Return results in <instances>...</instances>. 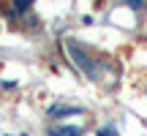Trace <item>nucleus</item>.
Masks as SVG:
<instances>
[{
    "instance_id": "f257e3e1",
    "label": "nucleus",
    "mask_w": 147,
    "mask_h": 136,
    "mask_svg": "<svg viewBox=\"0 0 147 136\" xmlns=\"http://www.w3.org/2000/svg\"><path fill=\"white\" fill-rule=\"evenodd\" d=\"M65 49H68L71 60H74V63H76L79 68H82V71L87 73L90 79H98V65H95V60L87 55V49H82L76 41H65Z\"/></svg>"
},
{
    "instance_id": "f03ea898",
    "label": "nucleus",
    "mask_w": 147,
    "mask_h": 136,
    "mask_svg": "<svg viewBox=\"0 0 147 136\" xmlns=\"http://www.w3.org/2000/svg\"><path fill=\"white\" fill-rule=\"evenodd\" d=\"M49 114L52 117H68V114H82V109L79 106H52Z\"/></svg>"
},
{
    "instance_id": "7ed1b4c3",
    "label": "nucleus",
    "mask_w": 147,
    "mask_h": 136,
    "mask_svg": "<svg viewBox=\"0 0 147 136\" xmlns=\"http://www.w3.org/2000/svg\"><path fill=\"white\" fill-rule=\"evenodd\" d=\"M49 133H52V136H79V133H82V128H79V125H68V128H52Z\"/></svg>"
},
{
    "instance_id": "20e7f679",
    "label": "nucleus",
    "mask_w": 147,
    "mask_h": 136,
    "mask_svg": "<svg viewBox=\"0 0 147 136\" xmlns=\"http://www.w3.org/2000/svg\"><path fill=\"white\" fill-rule=\"evenodd\" d=\"M120 3H125V5H131L134 11H142L144 5H147V0H120Z\"/></svg>"
},
{
    "instance_id": "39448f33",
    "label": "nucleus",
    "mask_w": 147,
    "mask_h": 136,
    "mask_svg": "<svg viewBox=\"0 0 147 136\" xmlns=\"http://www.w3.org/2000/svg\"><path fill=\"white\" fill-rule=\"evenodd\" d=\"M98 136H117V131H115V128H101V131H98Z\"/></svg>"
}]
</instances>
